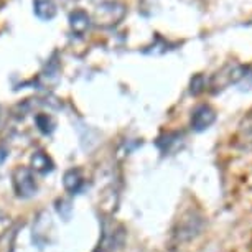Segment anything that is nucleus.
<instances>
[{
    "instance_id": "nucleus-1",
    "label": "nucleus",
    "mask_w": 252,
    "mask_h": 252,
    "mask_svg": "<svg viewBox=\"0 0 252 252\" xmlns=\"http://www.w3.org/2000/svg\"><path fill=\"white\" fill-rule=\"evenodd\" d=\"M203 226H204V220L199 213L193 211L189 209L185 215L180 218L178 224H177V229L173 232V237L177 242H188L194 239L199 232L203 231Z\"/></svg>"
},
{
    "instance_id": "nucleus-2",
    "label": "nucleus",
    "mask_w": 252,
    "mask_h": 252,
    "mask_svg": "<svg viewBox=\"0 0 252 252\" xmlns=\"http://www.w3.org/2000/svg\"><path fill=\"white\" fill-rule=\"evenodd\" d=\"M13 187H15V191L18 196L22 198H28L33 196L36 193V182L35 177H33L32 170L25 168V166H20L13 172Z\"/></svg>"
},
{
    "instance_id": "nucleus-3",
    "label": "nucleus",
    "mask_w": 252,
    "mask_h": 252,
    "mask_svg": "<svg viewBox=\"0 0 252 252\" xmlns=\"http://www.w3.org/2000/svg\"><path fill=\"white\" fill-rule=\"evenodd\" d=\"M124 241V229L122 226H104V236L102 241L99 242V247L96 252H112L117 246H121Z\"/></svg>"
},
{
    "instance_id": "nucleus-4",
    "label": "nucleus",
    "mask_w": 252,
    "mask_h": 252,
    "mask_svg": "<svg viewBox=\"0 0 252 252\" xmlns=\"http://www.w3.org/2000/svg\"><path fill=\"white\" fill-rule=\"evenodd\" d=\"M213 122H215V112L206 106L199 107L198 111L193 114V119H191V126H193L194 130L208 129Z\"/></svg>"
},
{
    "instance_id": "nucleus-5",
    "label": "nucleus",
    "mask_w": 252,
    "mask_h": 252,
    "mask_svg": "<svg viewBox=\"0 0 252 252\" xmlns=\"http://www.w3.org/2000/svg\"><path fill=\"white\" fill-rule=\"evenodd\" d=\"M63 185L64 188L68 189L69 193H78L84 185V178H83V173L81 170L78 168H73V170H68L64 173V180H63Z\"/></svg>"
},
{
    "instance_id": "nucleus-6",
    "label": "nucleus",
    "mask_w": 252,
    "mask_h": 252,
    "mask_svg": "<svg viewBox=\"0 0 252 252\" xmlns=\"http://www.w3.org/2000/svg\"><path fill=\"white\" fill-rule=\"evenodd\" d=\"M32 166L38 173H48L53 170V161H51L50 157L43 154V152H36V154L32 157Z\"/></svg>"
},
{
    "instance_id": "nucleus-7",
    "label": "nucleus",
    "mask_w": 252,
    "mask_h": 252,
    "mask_svg": "<svg viewBox=\"0 0 252 252\" xmlns=\"http://www.w3.org/2000/svg\"><path fill=\"white\" fill-rule=\"evenodd\" d=\"M5 157H7L5 150H2V149H0V163H2V161H3V158H5Z\"/></svg>"
}]
</instances>
